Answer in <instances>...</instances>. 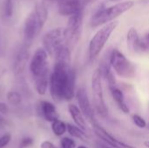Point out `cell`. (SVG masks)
Segmentation results:
<instances>
[{
    "instance_id": "6da1fadb",
    "label": "cell",
    "mask_w": 149,
    "mask_h": 148,
    "mask_svg": "<svg viewBox=\"0 0 149 148\" xmlns=\"http://www.w3.org/2000/svg\"><path fill=\"white\" fill-rule=\"evenodd\" d=\"M50 92L55 102L72 100L76 94V72L71 65L55 63L50 76Z\"/></svg>"
},
{
    "instance_id": "7a4b0ae2",
    "label": "cell",
    "mask_w": 149,
    "mask_h": 148,
    "mask_svg": "<svg viewBox=\"0 0 149 148\" xmlns=\"http://www.w3.org/2000/svg\"><path fill=\"white\" fill-rule=\"evenodd\" d=\"M134 3V1H124L116 4H113L110 7L102 9L95 12V14L92 17L90 24L92 27L95 28L103 24H107L110 22L115 20L116 17L120 16L121 14L125 13L126 11L129 10Z\"/></svg>"
},
{
    "instance_id": "3957f363",
    "label": "cell",
    "mask_w": 149,
    "mask_h": 148,
    "mask_svg": "<svg viewBox=\"0 0 149 148\" xmlns=\"http://www.w3.org/2000/svg\"><path fill=\"white\" fill-rule=\"evenodd\" d=\"M119 25V21L114 20L110 22L105 25H103L91 38L88 46V54L90 59H94L97 58L103 48L105 47L106 44L107 43L108 39L110 38L112 33Z\"/></svg>"
},
{
    "instance_id": "277c9868",
    "label": "cell",
    "mask_w": 149,
    "mask_h": 148,
    "mask_svg": "<svg viewBox=\"0 0 149 148\" xmlns=\"http://www.w3.org/2000/svg\"><path fill=\"white\" fill-rule=\"evenodd\" d=\"M92 95H93V106L94 110L102 117H107L108 114V108L105 100L103 86H102V75L99 68H97L92 76Z\"/></svg>"
},
{
    "instance_id": "5b68a950",
    "label": "cell",
    "mask_w": 149,
    "mask_h": 148,
    "mask_svg": "<svg viewBox=\"0 0 149 148\" xmlns=\"http://www.w3.org/2000/svg\"><path fill=\"white\" fill-rule=\"evenodd\" d=\"M109 61L116 74L123 79H133L135 75V67L133 63L119 50L113 49L109 55Z\"/></svg>"
},
{
    "instance_id": "8992f818",
    "label": "cell",
    "mask_w": 149,
    "mask_h": 148,
    "mask_svg": "<svg viewBox=\"0 0 149 148\" xmlns=\"http://www.w3.org/2000/svg\"><path fill=\"white\" fill-rule=\"evenodd\" d=\"M43 44L48 55L54 56L56 51L65 44V29L58 27L48 31L43 38Z\"/></svg>"
},
{
    "instance_id": "52a82bcc",
    "label": "cell",
    "mask_w": 149,
    "mask_h": 148,
    "mask_svg": "<svg viewBox=\"0 0 149 148\" xmlns=\"http://www.w3.org/2000/svg\"><path fill=\"white\" fill-rule=\"evenodd\" d=\"M83 27V12L70 17L65 29V44L71 48L79 40Z\"/></svg>"
},
{
    "instance_id": "ba28073f",
    "label": "cell",
    "mask_w": 149,
    "mask_h": 148,
    "mask_svg": "<svg viewBox=\"0 0 149 148\" xmlns=\"http://www.w3.org/2000/svg\"><path fill=\"white\" fill-rule=\"evenodd\" d=\"M48 70V53L44 48H38L30 62L31 73L34 78H37Z\"/></svg>"
},
{
    "instance_id": "9c48e42d",
    "label": "cell",
    "mask_w": 149,
    "mask_h": 148,
    "mask_svg": "<svg viewBox=\"0 0 149 148\" xmlns=\"http://www.w3.org/2000/svg\"><path fill=\"white\" fill-rule=\"evenodd\" d=\"M77 102L79 104V108L85 116V118L91 123L93 124L96 122L94 116V108L90 101L86 90L84 87H80L77 90L75 94Z\"/></svg>"
},
{
    "instance_id": "30bf717a",
    "label": "cell",
    "mask_w": 149,
    "mask_h": 148,
    "mask_svg": "<svg viewBox=\"0 0 149 148\" xmlns=\"http://www.w3.org/2000/svg\"><path fill=\"white\" fill-rule=\"evenodd\" d=\"M43 27L39 24L35 12L32 10L26 17L24 26V38L25 45L29 46L39 34Z\"/></svg>"
},
{
    "instance_id": "8fae6325",
    "label": "cell",
    "mask_w": 149,
    "mask_h": 148,
    "mask_svg": "<svg viewBox=\"0 0 149 148\" xmlns=\"http://www.w3.org/2000/svg\"><path fill=\"white\" fill-rule=\"evenodd\" d=\"M93 130L95 133V135L101 140L106 145L111 147L113 148H136L134 146H131L129 144H127L121 140H119L114 136H113L111 133H109L103 126H101L98 122H94L92 124Z\"/></svg>"
},
{
    "instance_id": "7c38bea8",
    "label": "cell",
    "mask_w": 149,
    "mask_h": 148,
    "mask_svg": "<svg viewBox=\"0 0 149 148\" xmlns=\"http://www.w3.org/2000/svg\"><path fill=\"white\" fill-rule=\"evenodd\" d=\"M58 13L61 16H73L82 12L83 3L81 0H62L58 2Z\"/></svg>"
},
{
    "instance_id": "4fadbf2b",
    "label": "cell",
    "mask_w": 149,
    "mask_h": 148,
    "mask_svg": "<svg viewBox=\"0 0 149 148\" xmlns=\"http://www.w3.org/2000/svg\"><path fill=\"white\" fill-rule=\"evenodd\" d=\"M127 41L128 48L134 52H143L149 49L146 42L141 39L138 34V31L134 28H130L127 31Z\"/></svg>"
},
{
    "instance_id": "5bb4252c",
    "label": "cell",
    "mask_w": 149,
    "mask_h": 148,
    "mask_svg": "<svg viewBox=\"0 0 149 148\" xmlns=\"http://www.w3.org/2000/svg\"><path fill=\"white\" fill-rule=\"evenodd\" d=\"M29 50L27 45L22 46L17 52L13 61V72L16 76L21 75L26 67L29 59Z\"/></svg>"
},
{
    "instance_id": "9a60e30c",
    "label": "cell",
    "mask_w": 149,
    "mask_h": 148,
    "mask_svg": "<svg viewBox=\"0 0 149 148\" xmlns=\"http://www.w3.org/2000/svg\"><path fill=\"white\" fill-rule=\"evenodd\" d=\"M68 112H69L72 119L73 120L74 123L76 124V126L78 127H79L82 131H84L86 133L88 134L89 128H88V126L86 123V119L85 118V116L79 110V106L71 104L68 106Z\"/></svg>"
},
{
    "instance_id": "2e32d148",
    "label": "cell",
    "mask_w": 149,
    "mask_h": 148,
    "mask_svg": "<svg viewBox=\"0 0 149 148\" xmlns=\"http://www.w3.org/2000/svg\"><path fill=\"white\" fill-rule=\"evenodd\" d=\"M40 110L44 119L48 122H54L58 120V113L56 106L49 101H42L40 103Z\"/></svg>"
},
{
    "instance_id": "e0dca14e",
    "label": "cell",
    "mask_w": 149,
    "mask_h": 148,
    "mask_svg": "<svg viewBox=\"0 0 149 148\" xmlns=\"http://www.w3.org/2000/svg\"><path fill=\"white\" fill-rule=\"evenodd\" d=\"M110 92H111V95L113 99V100L115 101V103L117 104L118 107L124 113H129V107L127 105L126 101H125V97L124 94L122 92V91L120 89H119L118 87L114 86V87H111L109 88Z\"/></svg>"
},
{
    "instance_id": "ac0fdd59",
    "label": "cell",
    "mask_w": 149,
    "mask_h": 148,
    "mask_svg": "<svg viewBox=\"0 0 149 148\" xmlns=\"http://www.w3.org/2000/svg\"><path fill=\"white\" fill-rule=\"evenodd\" d=\"M55 63L63 64L66 65H70L71 64V50L66 44H63L60 46L54 54Z\"/></svg>"
},
{
    "instance_id": "d6986e66",
    "label": "cell",
    "mask_w": 149,
    "mask_h": 148,
    "mask_svg": "<svg viewBox=\"0 0 149 148\" xmlns=\"http://www.w3.org/2000/svg\"><path fill=\"white\" fill-rule=\"evenodd\" d=\"M49 82H50L49 70L42 73L38 77L35 78V88L39 95H45L46 93Z\"/></svg>"
},
{
    "instance_id": "ffe728a7",
    "label": "cell",
    "mask_w": 149,
    "mask_h": 148,
    "mask_svg": "<svg viewBox=\"0 0 149 148\" xmlns=\"http://www.w3.org/2000/svg\"><path fill=\"white\" fill-rule=\"evenodd\" d=\"M33 11L35 12V15H36L39 24H41L42 27H44V25L48 18V9H47L46 5L45 4V3H43V2L37 3L34 7Z\"/></svg>"
},
{
    "instance_id": "44dd1931",
    "label": "cell",
    "mask_w": 149,
    "mask_h": 148,
    "mask_svg": "<svg viewBox=\"0 0 149 148\" xmlns=\"http://www.w3.org/2000/svg\"><path fill=\"white\" fill-rule=\"evenodd\" d=\"M67 132L72 137L79 139L82 141H86L89 137L87 133H86L79 127L72 124H67Z\"/></svg>"
},
{
    "instance_id": "7402d4cb",
    "label": "cell",
    "mask_w": 149,
    "mask_h": 148,
    "mask_svg": "<svg viewBox=\"0 0 149 148\" xmlns=\"http://www.w3.org/2000/svg\"><path fill=\"white\" fill-rule=\"evenodd\" d=\"M52 131L56 136L60 137L67 131V124L60 120H58L52 123Z\"/></svg>"
},
{
    "instance_id": "603a6c76",
    "label": "cell",
    "mask_w": 149,
    "mask_h": 148,
    "mask_svg": "<svg viewBox=\"0 0 149 148\" xmlns=\"http://www.w3.org/2000/svg\"><path fill=\"white\" fill-rule=\"evenodd\" d=\"M15 0H3V12L5 17H10L14 13Z\"/></svg>"
},
{
    "instance_id": "cb8c5ba5",
    "label": "cell",
    "mask_w": 149,
    "mask_h": 148,
    "mask_svg": "<svg viewBox=\"0 0 149 148\" xmlns=\"http://www.w3.org/2000/svg\"><path fill=\"white\" fill-rule=\"evenodd\" d=\"M7 100L12 106H18L22 102V95L16 91H10L7 93Z\"/></svg>"
},
{
    "instance_id": "d4e9b609",
    "label": "cell",
    "mask_w": 149,
    "mask_h": 148,
    "mask_svg": "<svg viewBox=\"0 0 149 148\" xmlns=\"http://www.w3.org/2000/svg\"><path fill=\"white\" fill-rule=\"evenodd\" d=\"M132 120H133V122L134 123V125H135L137 127L141 128V129H144V128L147 126V122H146V120H145L141 116H140V115H138V114H134Z\"/></svg>"
},
{
    "instance_id": "484cf974",
    "label": "cell",
    "mask_w": 149,
    "mask_h": 148,
    "mask_svg": "<svg viewBox=\"0 0 149 148\" xmlns=\"http://www.w3.org/2000/svg\"><path fill=\"white\" fill-rule=\"evenodd\" d=\"M60 146L61 148H75L76 142L69 137H64L60 140Z\"/></svg>"
},
{
    "instance_id": "4316f807",
    "label": "cell",
    "mask_w": 149,
    "mask_h": 148,
    "mask_svg": "<svg viewBox=\"0 0 149 148\" xmlns=\"http://www.w3.org/2000/svg\"><path fill=\"white\" fill-rule=\"evenodd\" d=\"M10 140H11V135L9 133L0 136V148H4L6 146H8Z\"/></svg>"
},
{
    "instance_id": "83f0119b",
    "label": "cell",
    "mask_w": 149,
    "mask_h": 148,
    "mask_svg": "<svg viewBox=\"0 0 149 148\" xmlns=\"http://www.w3.org/2000/svg\"><path fill=\"white\" fill-rule=\"evenodd\" d=\"M34 143V140L31 137H25L23 138L19 143V148H28L29 147L32 146Z\"/></svg>"
},
{
    "instance_id": "f1b7e54d",
    "label": "cell",
    "mask_w": 149,
    "mask_h": 148,
    "mask_svg": "<svg viewBox=\"0 0 149 148\" xmlns=\"http://www.w3.org/2000/svg\"><path fill=\"white\" fill-rule=\"evenodd\" d=\"M8 113H9V106L3 102H0V113L7 114Z\"/></svg>"
},
{
    "instance_id": "f546056e",
    "label": "cell",
    "mask_w": 149,
    "mask_h": 148,
    "mask_svg": "<svg viewBox=\"0 0 149 148\" xmlns=\"http://www.w3.org/2000/svg\"><path fill=\"white\" fill-rule=\"evenodd\" d=\"M40 148H57V147L53 143H52L48 140H45V141H43L41 143Z\"/></svg>"
},
{
    "instance_id": "4dcf8cb0",
    "label": "cell",
    "mask_w": 149,
    "mask_h": 148,
    "mask_svg": "<svg viewBox=\"0 0 149 148\" xmlns=\"http://www.w3.org/2000/svg\"><path fill=\"white\" fill-rule=\"evenodd\" d=\"M96 148H113V147H109V146H107V145H106V144H102V143H100V142H97V143H96Z\"/></svg>"
},
{
    "instance_id": "1f68e13d",
    "label": "cell",
    "mask_w": 149,
    "mask_h": 148,
    "mask_svg": "<svg viewBox=\"0 0 149 148\" xmlns=\"http://www.w3.org/2000/svg\"><path fill=\"white\" fill-rule=\"evenodd\" d=\"M5 125H6V120H5V119H4L2 115H0V128H3Z\"/></svg>"
},
{
    "instance_id": "d6a6232c",
    "label": "cell",
    "mask_w": 149,
    "mask_h": 148,
    "mask_svg": "<svg viewBox=\"0 0 149 148\" xmlns=\"http://www.w3.org/2000/svg\"><path fill=\"white\" fill-rule=\"evenodd\" d=\"M143 40L146 42V44H148V46L149 47V33H148V34H146V35H145V38H143Z\"/></svg>"
},
{
    "instance_id": "836d02e7",
    "label": "cell",
    "mask_w": 149,
    "mask_h": 148,
    "mask_svg": "<svg viewBox=\"0 0 149 148\" xmlns=\"http://www.w3.org/2000/svg\"><path fill=\"white\" fill-rule=\"evenodd\" d=\"M5 72H6V70H5L3 67L0 66V78H1L2 76H3V74L5 73Z\"/></svg>"
},
{
    "instance_id": "e575fe53",
    "label": "cell",
    "mask_w": 149,
    "mask_h": 148,
    "mask_svg": "<svg viewBox=\"0 0 149 148\" xmlns=\"http://www.w3.org/2000/svg\"><path fill=\"white\" fill-rule=\"evenodd\" d=\"M94 1H96V0H81V2H82L83 4L90 3H93V2H94Z\"/></svg>"
},
{
    "instance_id": "d590c367",
    "label": "cell",
    "mask_w": 149,
    "mask_h": 148,
    "mask_svg": "<svg viewBox=\"0 0 149 148\" xmlns=\"http://www.w3.org/2000/svg\"><path fill=\"white\" fill-rule=\"evenodd\" d=\"M144 146H145L146 147L149 148V140H147V141L144 142Z\"/></svg>"
},
{
    "instance_id": "8d00e7d4",
    "label": "cell",
    "mask_w": 149,
    "mask_h": 148,
    "mask_svg": "<svg viewBox=\"0 0 149 148\" xmlns=\"http://www.w3.org/2000/svg\"><path fill=\"white\" fill-rule=\"evenodd\" d=\"M77 148H88L87 147H86V146H83V145H80V146H79Z\"/></svg>"
},
{
    "instance_id": "74e56055",
    "label": "cell",
    "mask_w": 149,
    "mask_h": 148,
    "mask_svg": "<svg viewBox=\"0 0 149 148\" xmlns=\"http://www.w3.org/2000/svg\"><path fill=\"white\" fill-rule=\"evenodd\" d=\"M50 1H57V2H60V1H62V0H50Z\"/></svg>"
},
{
    "instance_id": "f35d334b",
    "label": "cell",
    "mask_w": 149,
    "mask_h": 148,
    "mask_svg": "<svg viewBox=\"0 0 149 148\" xmlns=\"http://www.w3.org/2000/svg\"><path fill=\"white\" fill-rule=\"evenodd\" d=\"M110 2H114V1H118V0H109Z\"/></svg>"
}]
</instances>
